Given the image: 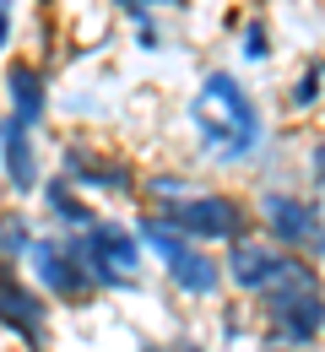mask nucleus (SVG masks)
Here are the masks:
<instances>
[{"instance_id": "nucleus-24", "label": "nucleus", "mask_w": 325, "mask_h": 352, "mask_svg": "<svg viewBox=\"0 0 325 352\" xmlns=\"http://www.w3.org/2000/svg\"><path fill=\"white\" fill-rule=\"evenodd\" d=\"M255 352H287V347H277V342H260V347H255Z\"/></svg>"}, {"instance_id": "nucleus-2", "label": "nucleus", "mask_w": 325, "mask_h": 352, "mask_svg": "<svg viewBox=\"0 0 325 352\" xmlns=\"http://www.w3.org/2000/svg\"><path fill=\"white\" fill-rule=\"evenodd\" d=\"M266 342L287 352H320L325 347V265L304 261L282 287L249 304Z\"/></svg>"}, {"instance_id": "nucleus-17", "label": "nucleus", "mask_w": 325, "mask_h": 352, "mask_svg": "<svg viewBox=\"0 0 325 352\" xmlns=\"http://www.w3.org/2000/svg\"><path fill=\"white\" fill-rule=\"evenodd\" d=\"M233 49H238V65H271V54H277L271 11H238L233 16Z\"/></svg>"}, {"instance_id": "nucleus-20", "label": "nucleus", "mask_w": 325, "mask_h": 352, "mask_svg": "<svg viewBox=\"0 0 325 352\" xmlns=\"http://www.w3.org/2000/svg\"><path fill=\"white\" fill-rule=\"evenodd\" d=\"M298 179H304L309 195L325 201V131H309L298 141Z\"/></svg>"}, {"instance_id": "nucleus-12", "label": "nucleus", "mask_w": 325, "mask_h": 352, "mask_svg": "<svg viewBox=\"0 0 325 352\" xmlns=\"http://www.w3.org/2000/svg\"><path fill=\"white\" fill-rule=\"evenodd\" d=\"M44 146H38V131H27L22 120L0 114V184H5V201L27 206L38 201V184H44Z\"/></svg>"}, {"instance_id": "nucleus-10", "label": "nucleus", "mask_w": 325, "mask_h": 352, "mask_svg": "<svg viewBox=\"0 0 325 352\" xmlns=\"http://www.w3.org/2000/svg\"><path fill=\"white\" fill-rule=\"evenodd\" d=\"M0 114L22 120L27 131H44L49 114H54V65L16 49L5 65H0Z\"/></svg>"}, {"instance_id": "nucleus-14", "label": "nucleus", "mask_w": 325, "mask_h": 352, "mask_svg": "<svg viewBox=\"0 0 325 352\" xmlns=\"http://www.w3.org/2000/svg\"><path fill=\"white\" fill-rule=\"evenodd\" d=\"M212 352H255L266 336H260V325H255V314L244 298H223V304L212 309Z\"/></svg>"}, {"instance_id": "nucleus-11", "label": "nucleus", "mask_w": 325, "mask_h": 352, "mask_svg": "<svg viewBox=\"0 0 325 352\" xmlns=\"http://www.w3.org/2000/svg\"><path fill=\"white\" fill-rule=\"evenodd\" d=\"M157 276H163V287L190 309H217L228 298V276H223V255L217 250H201V244H190L179 250L174 261L157 265Z\"/></svg>"}, {"instance_id": "nucleus-23", "label": "nucleus", "mask_w": 325, "mask_h": 352, "mask_svg": "<svg viewBox=\"0 0 325 352\" xmlns=\"http://www.w3.org/2000/svg\"><path fill=\"white\" fill-rule=\"evenodd\" d=\"M11 44H16V0H0V65L16 54Z\"/></svg>"}, {"instance_id": "nucleus-19", "label": "nucleus", "mask_w": 325, "mask_h": 352, "mask_svg": "<svg viewBox=\"0 0 325 352\" xmlns=\"http://www.w3.org/2000/svg\"><path fill=\"white\" fill-rule=\"evenodd\" d=\"M131 222H136V239H141V250H146V261H152V265H163V261H174L179 250H190L185 233H179L168 217L146 212V206H136V212H131Z\"/></svg>"}, {"instance_id": "nucleus-1", "label": "nucleus", "mask_w": 325, "mask_h": 352, "mask_svg": "<svg viewBox=\"0 0 325 352\" xmlns=\"http://www.w3.org/2000/svg\"><path fill=\"white\" fill-rule=\"evenodd\" d=\"M190 152L217 174H260L277 135L260 92L249 87L233 65H206L185 98Z\"/></svg>"}, {"instance_id": "nucleus-4", "label": "nucleus", "mask_w": 325, "mask_h": 352, "mask_svg": "<svg viewBox=\"0 0 325 352\" xmlns=\"http://www.w3.org/2000/svg\"><path fill=\"white\" fill-rule=\"evenodd\" d=\"M255 206V233L271 239L287 255L325 265V201L309 195L304 184H255L249 190Z\"/></svg>"}, {"instance_id": "nucleus-13", "label": "nucleus", "mask_w": 325, "mask_h": 352, "mask_svg": "<svg viewBox=\"0 0 325 352\" xmlns=\"http://www.w3.org/2000/svg\"><path fill=\"white\" fill-rule=\"evenodd\" d=\"M98 217H103V206H98L93 195H82L65 174L49 168L44 184H38V222H49V233H65L71 239V233H87Z\"/></svg>"}, {"instance_id": "nucleus-7", "label": "nucleus", "mask_w": 325, "mask_h": 352, "mask_svg": "<svg viewBox=\"0 0 325 352\" xmlns=\"http://www.w3.org/2000/svg\"><path fill=\"white\" fill-rule=\"evenodd\" d=\"M22 271H27V282L44 293L49 304L65 309V314H87V309L103 304L93 265H87L82 255H76V250H71V239H65V233H49V228H44Z\"/></svg>"}, {"instance_id": "nucleus-15", "label": "nucleus", "mask_w": 325, "mask_h": 352, "mask_svg": "<svg viewBox=\"0 0 325 352\" xmlns=\"http://www.w3.org/2000/svg\"><path fill=\"white\" fill-rule=\"evenodd\" d=\"M325 109V54H309L282 82V120H309Z\"/></svg>"}, {"instance_id": "nucleus-8", "label": "nucleus", "mask_w": 325, "mask_h": 352, "mask_svg": "<svg viewBox=\"0 0 325 352\" xmlns=\"http://www.w3.org/2000/svg\"><path fill=\"white\" fill-rule=\"evenodd\" d=\"M54 325H60V309L27 282V271L0 265V336H11L22 352H49Z\"/></svg>"}, {"instance_id": "nucleus-27", "label": "nucleus", "mask_w": 325, "mask_h": 352, "mask_svg": "<svg viewBox=\"0 0 325 352\" xmlns=\"http://www.w3.org/2000/svg\"><path fill=\"white\" fill-rule=\"evenodd\" d=\"M320 352H325V347H320Z\"/></svg>"}, {"instance_id": "nucleus-16", "label": "nucleus", "mask_w": 325, "mask_h": 352, "mask_svg": "<svg viewBox=\"0 0 325 352\" xmlns=\"http://www.w3.org/2000/svg\"><path fill=\"white\" fill-rule=\"evenodd\" d=\"M190 190H201V179L190 174V168H174V163H152V168H141V206H146V212H168V206H179Z\"/></svg>"}, {"instance_id": "nucleus-18", "label": "nucleus", "mask_w": 325, "mask_h": 352, "mask_svg": "<svg viewBox=\"0 0 325 352\" xmlns=\"http://www.w3.org/2000/svg\"><path fill=\"white\" fill-rule=\"evenodd\" d=\"M38 217L16 201H0V265H27L33 244H38Z\"/></svg>"}, {"instance_id": "nucleus-6", "label": "nucleus", "mask_w": 325, "mask_h": 352, "mask_svg": "<svg viewBox=\"0 0 325 352\" xmlns=\"http://www.w3.org/2000/svg\"><path fill=\"white\" fill-rule=\"evenodd\" d=\"M157 217H168L190 244L217 250V255L255 233V206H249V195H244V190H228V184H201V190H190L179 206H168V212H157Z\"/></svg>"}, {"instance_id": "nucleus-26", "label": "nucleus", "mask_w": 325, "mask_h": 352, "mask_svg": "<svg viewBox=\"0 0 325 352\" xmlns=\"http://www.w3.org/2000/svg\"><path fill=\"white\" fill-rule=\"evenodd\" d=\"M49 352H54V347H49Z\"/></svg>"}, {"instance_id": "nucleus-25", "label": "nucleus", "mask_w": 325, "mask_h": 352, "mask_svg": "<svg viewBox=\"0 0 325 352\" xmlns=\"http://www.w3.org/2000/svg\"><path fill=\"white\" fill-rule=\"evenodd\" d=\"M266 6H271V0H249V11H266Z\"/></svg>"}, {"instance_id": "nucleus-21", "label": "nucleus", "mask_w": 325, "mask_h": 352, "mask_svg": "<svg viewBox=\"0 0 325 352\" xmlns=\"http://www.w3.org/2000/svg\"><path fill=\"white\" fill-rule=\"evenodd\" d=\"M131 44H136L141 54H168V22H163L157 11L136 16V22H131Z\"/></svg>"}, {"instance_id": "nucleus-9", "label": "nucleus", "mask_w": 325, "mask_h": 352, "mask_svg": "<svg viewBox=\"0 0 325 352\" xmlns=\"http://www.w3.org/2000/svg\"><path fill=\"white\" fill-rule=\"evenodd\" d=\"M298 265H304V255H287V250H277L271 239L249 233V239H238L233 250H223L228 298H244V304H255V298H266L271 287H282V282H287Z\"/></svg>"}, {"instance_id": "nucleus-22", "label": "nucleus", "mask_w": 325, "mask_h": 352, "mask_svg": "<svg viewBox=\"0 0 325 352\" xmlns=\"http://www.w3.org/2000/svg\"><path fill=\"white\" fill-rule=\"evenodd\" d=\"M136 352H212V342L190 336V331H174V336H136Z\"/></svg>"}, {"instance_id": "nucleus-3", "label": "nucleus", "mask_w": 325, "mask_h": 352, "mask_svg": "<svg viewBox=\"0 0 325 352\" xmlns=\"http://www.w3.org/2000/svg\"><path fill=\"white\" fill-rule=\"evenodd\" d=\"M54 174H65L82 195H93L98 206H141V163L125 157L120 146H109L98 131H71L54 141Z\"/></svg>"}, {"instance_id": "nucleus-5", "label": "nucleus", "mask_w": 325, "mask_h": 352, "mask_svg": "<svg viewBox=\"0 0 325 352\" xmlns=\"http://www.w3.org/2000/svg\"><path fill=\"white\" fill-rule=\"evenodd\" d=\"M71 250L93 265L98 293H103V298H131V293H141V276H146V250H141L136 222H131V217L103 212L87 233H71Z\"/></svg>"}]
</instances>
